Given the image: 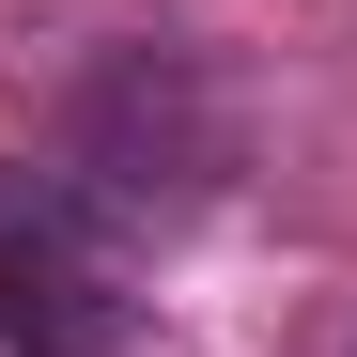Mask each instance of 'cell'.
Listing matches in <instances>:
<instances>
[{"label":"cell","instance_id":"6da1fadb","mask_svg":"<svg viewBox=\"0 0 357 357\" xmlns=\"http://www.w3.org/2000/svg\"><path fill=\"white\" fill-rule=\"evenodd\" d=\"M125 342H140V295L63 202L0 218V357H125Z\"/></svg>","mask_w":357,"mask_h":357}]
</instances>
